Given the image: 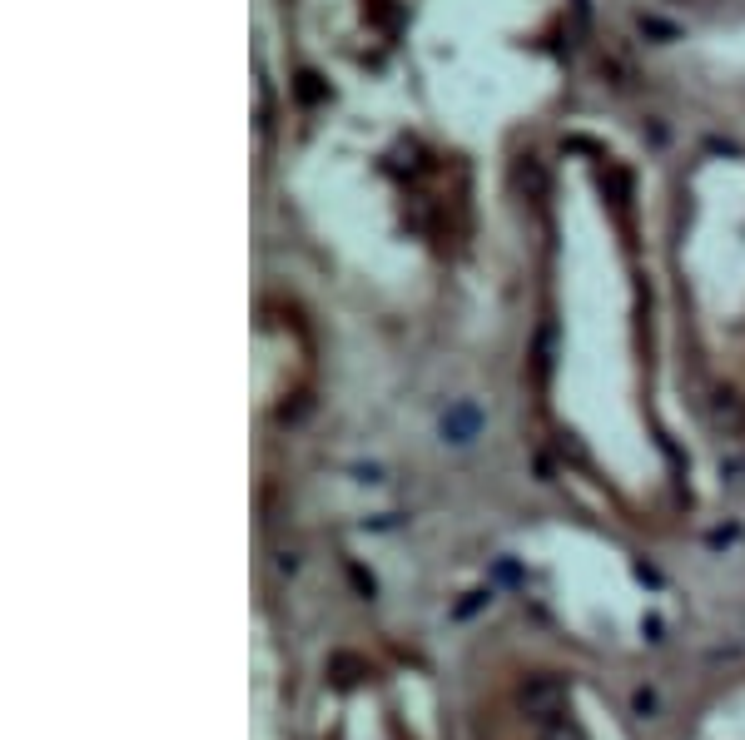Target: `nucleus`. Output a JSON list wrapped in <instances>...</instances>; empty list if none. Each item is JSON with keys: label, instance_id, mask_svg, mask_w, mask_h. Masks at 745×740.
<instances>
[{"label": "nucleus", "instance_id": "obj_2", "mask_svg": "<svg viewBox=\"0 0 745 740\" xmlns=\"http://www.w3.org/2000/svg\"><path fill=\"white\" fill-rule=\"evenodd\" d=\"M537 740H582V736L567 726V716H547V721H542V731H537Z\"/></svg>", "mask_w": 745, "mask_h": 740}, {"label": "nucleus", "instance_id": "obj_1", "mask_svg": "<svg viewBox=\"0 0 745 740\" xmlns=\"http://www.w3.org/2000/svg\"><path fill=\"white\" fill-rule=\"evenodd\" d=\"M522 701H527V711H537L542 721H547V716H562V711H557V706H562V686H557V681H532Z\"/></svg>", "mask_w": 745, "mask_h": 740}]
</instances>
